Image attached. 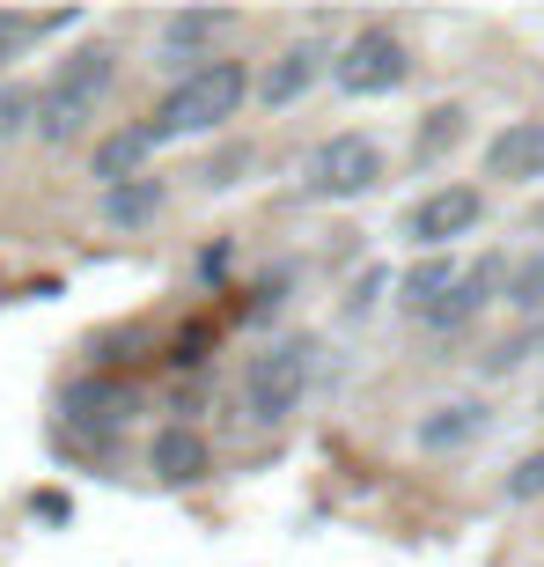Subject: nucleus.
<instances>
[{
    "label": "nucleus",
    "instance_id": "nucleus-15",
    "mask_svg": "<svg viewBox=\"0 0 544 567\" xmlns=\"http://www.w3.org/2000/svg\"><path fill=\"white\" fill-rule=\"evenodd\" d=\"M221 30H229V16H169L163 22V44H169V60H177V52L191 60V52H199L207 38H221Z\"/></svg>",
    "mask_w": 544,
    "mask_h": 567
},
{
    "label": "nucleus",
    "instance_id": "nucleus-5",
    "mask_svg": "<svg viewBox=\"0 0 544 567\" xmlns=\"http://www.w3.org/2000/svg\"><path fill=\"white\" fill-rule=\"evenodd\" d=\"M376 177H383V147L360 141V133H332V141L310 155V192L316 199H360Z\"/></svg>",
    "mask_w": 544,
    "mask_h": 567
},
{
    "label": "nucleus",
    "instance_id": "nucleus-9",
    "mask_svg": "<svg viewBox=\"0 0 544 567\" xmlns=\"http://www.w3.org/2000/svg\"><path fill=\"white\" fill-rule=\"evenodd\" d=\"M147 464H155L169 486H185V480H199V472H207V442L191 435V427H163V435H155V450H147Z\"/></svg>",
    "mask_w": 544,
    "mask_h": 567
},
{
    "label": "nucleus",
    "instance_id": "nucleus-7",
    "mask_svg": "<svg viewBox=\"0 0 544 567\" xmlns=\"http://www.w3.org/2000/svg\"><path fill=\"white\" fill-rule=\"evenodd\" d=\"M485 177L501 185H544V118H515L485 141Z\"/></svg>",
    "mask_w": 544,
    "mask_h": 567
},
{
    "label": "nucleus",
    "instance_id": "nucleus-16",
    "mask_svg": "<svg viewBox=\"0 0 544 567\" xmlns=\"http://www.w3.org/2000/svg\"><path fill=\"white\" fill-rule=\"evenodd\" d=\"M508 302H515L523 317H544V251L523 258V274L508 280Z\"/></svg>",
    "mask_w": 544,
    "mask_h": 567
},
{
    "label": "nucleus",
    "instance_id": "nucleus-1",
    "mask_svg": "<svg viewBox=\"0 0 544 567\" xmlns=\"http://www.w3.org/2000/svg\"><path fill=\"white\" fill-rule=\"evenodd\" d=\"M251 96V66L243 60H199L185 66V82L169 89L155 118H147V141H185V133H221Z\"/></svg>",
    "mask_w": 544,
    "mask_h": 567
},
{
    "label": "nucleus",
    "instance_id": "nucleus-2",
    "mask_svg": "<svg viewBox=\"0 0 544 567\" xmlns=\"http://www.w3.org/2000/svg\"><path fill=\"white\" fill-rule=\"evenodd\" d=\"M111 44H82L74 60L52 74V89L38 96V141H52V147H66L74 133L88 126V111H96V96L111 89Z\"/></svg>",
    "mask_w": 544,
    "mask_h": 567
},
{
    "label": "nucleus",
    "instance_id": "nucleus-13",
    "mask_svg": "<svg viewBox=\"0 0 544 567\" xmlns=\"http://www.w3.org/2000/svg\"><path fill=\"white\" fill-rule=\"evenodd\" d=\"M316 74H324V52H316V44H294V52H280V66L265 74V104H294V96H302Z\"/></svg>",
    "mask_w": 544,
    "mask_h": 567
},
{
    "label": "nucleus",
    "instance_id": "nucleus-6",
    "mask_svg": "<svg viewBox=\"0 0 544 567\" xmlns=\"http://www.w3.org/2000/svg\"><path fill=\"white\" fill-rule=\"evenodd\" d=\"M479 214H485L479 185H441V192H427V199H412V207H405V236H412V244H427V251L441 258L457 236L479 229Z\"/></svg>",
    "mask_w": 544,
    "mask_h": 567
},
{
    "label": "nucleus",
    "instance_id": "nucleus-19",
    "mask_svg": "<svg viewBox=\"0 0 544 567\" xmlns=\"http://www.w3.org/2000/svg\"><path fill=\"white\" fill-rule=\"evenodd\" d=\"M38 30H52V22H38V16H0V60H8V52H22Z\"/></svg>",
    "mask_w": 544,
    "mask_h": 567
},
{
    "label": "nucleus",
    "instance_id": "nucleus-3",
    "mask_svg": "<svg viewBox=\"0 0 544 567\" xmlns=\"http://www.w3.org/2000/svg\"><path fill=\"white\" fill-rule=\"evenodd\" d=\"M310 377H316V347L310 339H280V347L251 354V369H243V413H251L258 427L287 421L294 405H302V391H310Z\"/></svg>",
    "mask_w": 544,
    "mask_h": 567
},
{
    "label": "nucleus",
    "instance_id": "nucleus-20",
    "mask_svg": "<svg viewBox=\"0 0 544 567\" xmlns=\"http://www.w3.org/2000/svg\"><path fill=\"white\" fill-rule=\"evenodd\" d=\"M508 494H515V502L544 494V450H537V457H523V464H515V480H508Z\"/></svg>",
    "mask_w": 544,
    "mask_h": 567
},
{
    "label": "nucleus",
    "instance_id": "nucleus-11",
    "mask_svg": "<svg viewBox=\"0 0 544 567\" xmlns=\"http://www.w3.org/2000/svg\"><path fill=\"white\" fill-rule=\"evenodd\" d=\"M457 280H463V266H457V258H419L412 274L398 280V288H405V310H412V317L441 310V302H449V288H457Z\"/></svg>",
    "mask_w": 544,
    "mask_h": 567
},
{
    "label": "nucleus",
    "instance_id": "nucleus-8",
    "mask_svg": "<svg viewBox=\"0 0 544 567\" xmlns=\"http://www.w3.org/2000/svg\"><path fill=\"white\" fill-rule=\"evenodd\" d=\"M419 450H463L471 435H485V405L479 399H457V405H435L427 421L412 427Z\"/></svg>",
    "mask_w": 544,
    "mask_h": 567
},
{
    "label": "nucleus",
    "instance_id": "nucleus-4",
    "mask_svg": "<svg viewBox=\"0 0 544 567\" xmlns=\"http://www.w3.org/2000/svg\"><path fill=\"white\" fill-rule=\"evenodd\" d=\"M332 74L354 89V96H390V89L412 74V44H405L398 30H360V38H346Z\"/></svg>",
    "mask_w": 544,
    "mask_h": 567
},
{
    "label": "nucleus",
    "instance_id": "nucleus-12",
    "mask_svg": "<svg viewBox=\"0 0 544 567\" xmlns=\"http://www.w3.org/2000/svg\"><path fill=\"white\" fill-rule=\"evenodd\" d=\"M155 214H163V185L155 177H126V185L104 192V221H118V229H140Z\"/></svg>",
    "mask_w": 544,
    "mask_h": 567
},
{
    "label": "nucleus",
    "instance_id": "nucleus-17",
    "mask_svg": "<svg viewBox=\"0 0 544 567\" xmlns=\"http://www.w3.org/2000/svg\"><path fill=\"white\" fill-rule=\"evenodd\" d=\"M30 126H38V96L30 89H0V141H15Z\"/></svg>",
    "mask_w": 544,
    "mask_h": 567
},
{
    "label": "nucleus",
    "instance_id": "nucleus-18",
    "mask_svg": "<svg viewBox=\"0 0 544 567\" xmlns=\"http://www.w3.org/2000/svg\"><path fill=\"white\" fill-rule=\"evenodd\" d=\"M457 126H463V111H457V104H441V111H435V126L412 141V155H441V147L457 141Z\"/></svg>",
    "mask_w": 544,
    "mask_h": 567
},
{
    "label": "nucleus",
    "instance_id": "nucleus-14",
    "mask_svg": "<svg viewBox=\"0 0 544 567\" xmlns=\"http://www.w3.org/2000/svg\"><path fill=\"white\" fill-rule=\"evenodd\" d=\"M147 126H126V133H111L104 147H96V177H104V192L111 185H126V177H140V155H147Z\"/></svg>",
    "mask_w": 544,
    "mask_h": 567
},
{
    "label": "nucleus",
    "instance_id": "nucleus-10",
    "mask_svg": "<svg viewBox=\"0 0 544 567\" xmlns=\"http://www.w3.org/2000/svg\"><path fill=\"white\" fill-rule=\"evenodd\" d=\"M493 288H501V266H493V258H485V266H463V280L449 288V302H441V310H427V324H441V332H449V324H463L471 310H485V302H493Z\"/></svg>",
    "mask_w": 544,
    "mask_h": 567
}]
</instances>
